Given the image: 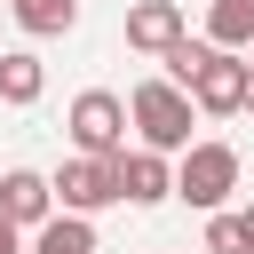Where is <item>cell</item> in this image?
Returning a JSON list of instances; mask_svg holds the SVG:
<instances>
[{"instance_id":"obj_1","label":"cell","mask_w":254,"mask_h":254,"mask_svg":"<svg viewBox=\"0 0 254 254\" xmlns=\"http://www.w3.org/2000/svg\"><path fill=\"white\" fill-rule=\"evenodd\" d=\"M127 111H135V135H143L151 151H190V119H198V103H190L183 79H143V87L127 95Z\"/></svg>"},{"instance_id":"obj_2","label":"cell","mask_w":254,"mask_h":254,"mask_svg":"<svg viewBox=\"0 0 254 254\" xmlns=\"http://www.w3.org/2000/svg\"><path fill=\"white\" fill-rule=\"evenodd\" d=\"M230 190H238V151L230 143H190L183 167H175V198H190L198 214H214Z\"/></svg>"},{"instance_id":"obj_3","label":"cell","mask_w":254,"mask_h":254,"mask_svg":"<svg viewBox=\"0 0 254 254\" xmlns=\"http://www.w3.org/2000/svg\"><path fill=\"white\" fill-rule=\"evenodd\" d=\"M119 198H127V190H119V159H111V151H79V159L56 167V206L103 214V206H119Z\"/></svg>"},{"instance_id":"obj_4","label":"cell","mask_w":254,"mask_h":254,"mask_svg":"<svg viewBox=\"0 0 254 254\" xmlns=\"http://www.w3.org/2000/svg\"><path fill=\"white\" fill-rule=\"evenodd\" d=\"M190 103H198L206 119H230V111H246V56L206 40V56H198V71H190Z\"/></svg>"},{"instance_id":"obj_5","label":"cell","mask_w":254,"mask_h":254,"mask_svg":"<svg viewBox=\"0 0 254 254\" xmlns=\"http://www.w3.org/2000/svg\"><path fill=\"white\" fill-rule=\"evenodd\" d=\"M127 119H135V111H127L111 87H87V95H71V111H64L71 143H79V151H111V159L127 151Z\"/></svg>"},{"instance_id":"obj_6","label":"cell","mask_w":254,"mask_h":254,"mask_svg":"<svg viewBox=\"0 0 254 254\" xmlns=\"http://www.w3.org/2000/svg\"><path fill=\"white\" fill-rule=\"evenodd\" d=\"M119 190H127V206H159V198H175V167H167V151H119Z\"/></svg>"},{"instance_id":"obj_7","label":"cell","mask_w":254,"mask_h":254,"mask_svg":"<svg viewBox=\"0 0 254 254\" xmlns=\"http://www.w3.org/2000/svg\"><path fill=\"white\" fill-rule=\"evenodd\" d=\"M0 214H16L24 230H40L56 214V175H32V167H8L0 175Z\"/></svg>"},{"instance_id":"obj_8","label":"cell","mask_w":254,"mask_h":254,"mask_svg":"<svg viewBox=\"0 0 254 254\" xmlns=\"http://www.w3.org/2000/svg\"><path fill=\"white\" fill-rule=\"evenodd\" d=\"M175 40H183V8L175 0H135L127 8V48L135 56H167Z\"/></svg>"},{"instance_id":"obj_9","label":"cell","mask_w":254,"mask_h":254,"mask_svg":"<svg viewBox=\"0 0 254 254\" xmlns=\"http://www.w3.org/2000/svg\"><path fill=\"white\" fill-rule=\"evenodd\" d=\"M24 254H95V214H71V206H56L40 230H32V246Z\"/></svg>"},{"instance_id":"obj_10","label":"cell","mask_w":254,"mask_h":254,"mask_svg":"<svg viewBox=\"0 0 254 254\" xmlns=\"http://www.w3.org/2000/svg\"><path fill=\"white\" fill-rule=\"evenodd\" d=\"M40 87H48V64H40L32 48H8V56H0V103L24 111V103H40Z\"/></svg>"},{"instance_id":"obj_11","label":"cell","mask_w":254,"mask_h":254,"mask_svg":"<svg viewBox=\"0 0 254 254\" xmlns=\"http://www.w3.org/2000/svg\"><path fill=\"white\" fill-rule=\"evenodd\" d=\"M206 40L214 48H254V0H206Z\"/></svg>"},{"instance_id":"obj_12","label":"cell","mask_w":254,"mask_h":254,"mask_svg":"<svg viewBox=\"0 0 254 254\" xmlns=\"http://www.w3.org/2000/svg\"><path fill=\"white\" fill-rule=\"evenodd\" d=\"M8 16L32 32V40H64L79 24V0H8Z\"/></svg>"},{"instance_id":"obj_13","label":"cell","mask_w":254,"mask_h":254,"mask_svg":"<svg viewBox=\"0 0 254 254\" xmlns=\"http://www.w3.org/2000/svg\"><path fill=\"white\" fill-rule=\"evenodd\" d=\"M206 254H254V246H246V222L214 206V214H206Z\"/></svg>"},{"instance_id":"obj_14","label":"cell","mask_w":254,"mask_h":254,"mask_svg":"<svg viewBox=\"0 0 254 254\" xmlns=\"http://www.w3.org/2000/svg\"><path fill=\"white\" fill-rule=\"evenodd\" d=\"M0 254H24V222L16 214H0Z\"/></svg>"},{"instance_id":"obj_15","label":"cell","mask_w":254,"mask_h":254,"mask_svg":"<svg viewBox=\"0 0 254 254\" xmlns=\"http://www.w3.org/2000/svg\"><path fill=\"white\" fill-rule=\"evenodd\" d=\"M246 111H254V64H246Z\"/></svg>"},{"instance_id":"obj_16","label":"cell","mask_w":254,"mask_h":254,"mask_svg":"<svg viewBox=\"0 0 254 254\" xmlns=\"http://www.w3.org/2000/svg\"><path fill=\"white\" fill-rule=\"evenodd\" d=\"M238 222H246V246H254V206H246V214H238Z\"/></svg>"},{"instance_id":"obj_17","label":"cell","mask_w":254,"mask_h":254,"mask_svg":"<svg viewBox=\"0 0 254 254\" xmlns=\"http://www.w3.org/2000/svg\"><path fill=\"white\" fill-rule=\"evenodd\" d=\"M246 56H254V48H246Z\"/></svg>"}]
</instances>
